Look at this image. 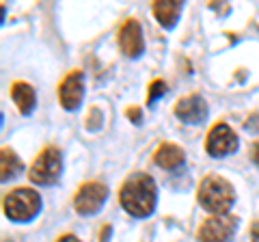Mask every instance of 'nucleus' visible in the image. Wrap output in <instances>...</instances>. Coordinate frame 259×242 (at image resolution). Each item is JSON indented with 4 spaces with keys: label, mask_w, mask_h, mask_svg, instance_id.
Listing matches in <instances>:
<instances>
[{
    "label": "nucleus",
    "mask_w": 259,
    "mask_h": 242,
    "mask_svg": "<svg viewBox=\"0 0 259 242\" xmlns=\"http://www.w3.org/2000/svg\"><path fill=\"white\" fill-rule=\"evenodd\" d=\"M123 210L134 219H147L158 206V186L147 173H132L119 190Z\"/></svg>",
    "instance_id": "1"
},
{
    "label": "nucleus",
    "mask_w": 259,
    "mask_h": 242,
    "mask_svg": "<svg viewBox=\"0 0 259 242\" xmlns=\"http://www.w3.org/2000/svg\"><path fill=\"white\" fill-rule=\"evenodd\" d=\"M197 199L203 210H207L212 216L227 214L236 201V190L229 182L221 175H207L203 177V182L199 184Z\"/></svg>",
    "instance_id": "2"
},
{
    "label": "nucleus",
    "mask_w": 259,
    "mask_h": 242,
    "mask_svg": "<svg viewBox=\"0 0 259 242\" xmlns=\"http://www.w3.org/2000/svg\"><path fill=\"white\" fill-rule=\"evenodd\" d=\"M5 216L13 223H30L41 212V197L32 188H15L3 201Z\"/></svg>",
    "instance_id": "3"
},
{
    "label": "nucleus",
    "mask_w": 259,
    "mask_h": 242,
    "mask_svg": "<svg viewBox=\"0 0 259 242\" xmlns=\"http://www.w3.org/2000/svg\"><path fill=\"white\" fill-rule=\"evenodd\" d=\"M63 175V154L56 147H46L32 163L28 177L37 186H54Z\"/></svg>",
    "instance_id": "4"
},
{
    "label": "nucleus",
    "mask_w": 259,
    "mask_h": 242,
    "mask_svg": "<svg viewBox=\"0 0 259 242\" xmlns=\"http://www.w3.org/2000/svg\"><path fill=\"white\" fill-rule=\"evenodd\" d=\"M108 199V186L102 182H84L78 188L76 197H74V208L78 214L82 216H91L97 214L102 210V206Z\"/></svg>",
    "instance_id": "5"
},
{
    "label": "nucleus",
    "mask_w": 259,
    "mask_h": 242,
    "mask_svg": "<svg viewBox=\"0 0 259 242\" xmlns=\"http://www.w3.org/2000/svg\"><path fill=\"white\" fill-rule=\"evenodd\" d=\"M238 229V219L231 214L209 216L199 227V242H229Z\"/></svg>",
    "instance_id": "6"
},
{
    "label": "nucleus",
    "mask_w": 259,
    "mask_h": 242,
    "mask_svg": "<svg viewBox=\"0 0 259 242\" xmlns=\"http://www.w3.org/2000/svg\"><path fill=\"white\" fill-rule=\"evenodd\" d=\"M238 134L231 130L227 124H216L212 130L207 132L205 139V151L212 158H223L229 154H236L238 151Z\"/></svg>",
    "instance_id": "7"
},
{
    "label": "nucleus",
    "mask_w": 259,
    "mask_h": 242,
    "mask_svg": "<svg viewBox=\"0 0 259 242\" xmlns=\"http://www.w3.org/2000/svg\"><path fill=\"white\" fill-rule=\"evenodd\" d=\"M84 100V74L80 69L69 71L59 85V102L65 110H76Z\"/></svg>",
    "instance_id": "8"
},
{
    "label": "nucleus",
    "mask_w": 259,
    "mask_h": 242,
    "mask_svg": "<svg viewBox=\"0 0 259 242\" xmlns=\"http://www.w3.org/2000/svg\"><path fill=\"white\" fill-rule=\"evenodd\" d=\"M119 46L127 59H141L145 52V37H143V28L141 22L130 18L123 22V26L119 30Z\"/></svg>",
    "instance_id": "9"
},
{
    "label": "nucleus",
    "mask_w": 259,
    "mask_h": 242,
    "mask_svg": "<svg viewBox=\"0 0 259 242\" xmlns=\"http://www.w3.org/2000/svg\"><path fill=\"white\" fill-rule=\"evenodd\" d=\"M209 115V108H207V102L201 98L199 93H192V95H186L180 102L175 104V117L182 121V124H188V126H199L203 124Z\"/></svg>",
    "instance_id": "10"
},
{
    "label": "nucleus",
    "mask_w": 259,
    "mask_h": 242,
    "mask_svg": "<svg viewBox=\"0 0 259 242\" xmlns=\"http://www.w3.org/2000/svg\"><path fill=\"white\" fill-rule=\"evenodd\" d=\"M184 11L182 0H156L153 3V15L160 22V26H164L166 30H171L177 26V20Z\"/></svg>",
    "instance_id": "11"
},
{
    "label": "nucleus",
    "mask_w": 259,
    "mask_h": 242,
    "mask_svg": "<svg viewBox=\"0 0 259 242\" xmlns=\"http://www.w3.org/2000/svg\"><path fill=\"white\" fill-rule=\"evenodd\" d=\"M153 160H156V165L160 169H164V171H175V169H180L186 160V154L180 145L175 143H162L160 147L156 149V154H153Z\"/></svg>",
    "instance_id": "12"
},
{
    "label": "nucleus",
    "mask_w": 259,
    "mask_h": 242,
    "mask_svg": "<svg viewBox=\"0 0 259 242\" xmlns=\"http://www.w3.org/2000/svg\"><path fill=\"white\" fill-rule=\"evenodd\" d=\"M11 100L15 102L20 115L28 117L30 112L35 110V106H37V91L32 89V85L18 80V83L11 85Z\"/></svg>",
    "instance_id": "13"
},
{
    "label": "nucleus",
    "mask_w": 259,
    "mask_h": 242,
    "mask_svg": "<svg viewBox=\"0 0 259 242\" xmlns=\"http://www.w3.org/2000/svg\"><path fill=\"white\" fill-rule=\"evenodd\" d=\"M0 173H3V182L7 180H13V177H18L22 173V160L18 158V154H15L13 149L9 147H3V151H0Z\"/></svg>",
    "instance_id": "14"
},
{
    "label": "nucleus",
    "mask_w": 259,
    "mask_h": 242,
    "mask_svg": "<svg viewBox=\"0 0 259 242\" xmlns=\"http://www.w3.org/2000/svg\"><path fill=\"white\" fill-rule=\"evenodd\" d=\"M164 93H166L164 80H153V83L149 85V93H147V106H151L153 102H158Z\"/></svg>",
    "instance_id": "15"
},
{
    "label": "nucleus",
    "mask_w": 259,
    "mask_h": 242,
    "mask_svg": "<svg viewBox=\"0 0 259 242\" xmlns=\"http://www.w3.org/2000/svg\"><path fill=\"white\" fill-rule=\"evenodd\" d=\"M244 128H246L248 132H259V115L248 117V119H246V124H244Z\"/></svg>",
    "instance_id": "16"
},
{
    "label": "nucleus",
    "mask_w": 259,
    "mask_h": 242,
    "mask_svg": "<svg viewBox=\"0 0 259 242\" xmlns=\"http://www.w3.org/2000/svg\"><path fill=\"white\" fill-rule=\"evenodd\" d=\"M125 115L130 121H134V124H141V108H127Z\"/></svg>",
    "instance_id": "17"
},
{
    "label": "nucleus",
    "mask_w": 259,
    "mask_h": 242,
    "mask_svg": "<svg viewBox=\"0 0 259 242\" xmlns=\"http://www.w3.org/2000/svg\"><path fill=\"white\" fill-rule=\"evenodd\" d=\"M250 160L259 167V141H255L253 143V149H250Z\"/></svg>",
    "instance_id": "18"
},
{
    "label": "nucleus",
    "mask_w": 259,
    "mask_h": 242,
    "mask_svg": "<svg viewBox=\"0 0 259 242\" xmlns=\"http://www.w3.org/2000/svg\"><path fill=\"white\" fill-rule=\"evenodd\" d=\"M250 240H253V242H259V221L253 225V229H250Z\"/></svg>",
    "instance_id": "19"
},
{
    "label": "nucleus",
    "mask_w": 259,
    "mask_h": 242,
    "mask_svg": "<svg viewBox=\"0 0 259 242\" xmlns=\"http://www.w3.org/2000/svg\"><path fill=\"white\" fill-rule=\"evenodd\" d=\"M56 242H80V240H78L76 236H71V233H65V236H61Z\"/></svg>",
    "instance_id": "20"
}]
</instances>
